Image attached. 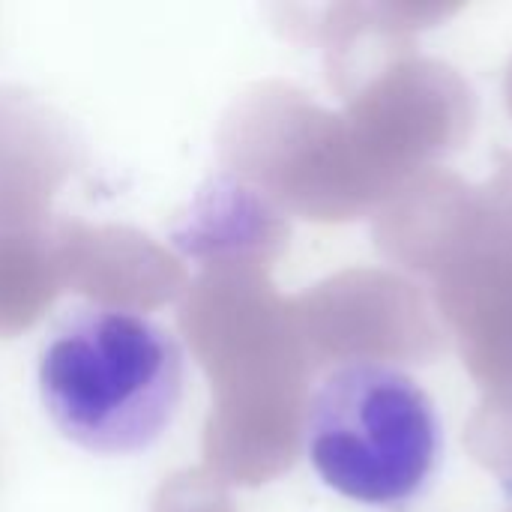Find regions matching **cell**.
Returning <instances> with one entry per match:
<instances>
[{
	"instance_id": "2",
	"label": "cell",
	"mask_w": 512,
	"mask_h": 512,
	"mask_svg": "<svg viewBox=\"0 0 512 512\" xmlns=\"http://www.w3.org/2000/svg\"><path fill=\"white\" fill-rule=\"evenodd\" d=\"M306 453L342 498L396 507L438 459V414L420 384L387 366H336L306 405Z\"/></svg>"
},
{
	"instance_id": "7",
	"label": "cell",
	"mask_w": 512,
	"mask_h": 512,
	"mask_svg": "<svg viewBox=\"0 0 512 512\" xmlns=\"http://www.w3.org/2000/svg\"><path fill=\"white\" fill-rule=\"evenodd\" d=\"M465 447L486 471L512 489V390L489 393L465 426Z\"/></svg>"
},
{
	"instance_id": "5",
	"label": "cell",
	"mask_w": 512,
	"mask_h": 512,
	"mask_svg": "<svg viewBox=\"0 0 512 512\" xmlns=\"http://www.w3.org/2000/svg\"><path fill=\"white\" fill-rule=\"evenodd\" d=\"M429 282L468 375L489 393L512 390V252L468 246Z\"/></svg>"
},
{
	"instance_id": "9",
	"label": "cell",
	"mask_w": 512,
	"mask_h": 512,
	"mask_svg": "<svg viewBox=\"0 0 512 512\" xmlns=\"http://www.w3.org/2000/svg\"><path fill=\"white\" fill-rule=\"evenodd\" d=\"M504 96H507V108H510V114H512V60H510V69H507V78H504Z\"/></svg>"
},
{
	"instance_id": "3",
	"label": "cell",
	"mask_w": 512,
	"mask_h": 512,
	"mask_svg": "<svg viewBox=\"0 0 512 512\" xmlns=\"http://www.w3.org/2000/svg\"><path fill=\"white\" fill-rule=\"evenodd\" d=\"M474 87L444 60L417 48L393 57L351 90V129L375 165L405 186L474 132Z\"/></svg>"
},
{
	"instance_id": "8",
	"label": "cell",
	"mask_w": 512,
	"mask_h": 512,
	"mask_svg": "<svg viewBox=\"0 0 512 512\" xmlns=\"http://www.w3.org/2000/svg\"><path fill=\"white\" fill-rule=\"evenodd\" d=\"M471 246L512 252V150L498 156V168L483 186H474Z\"/></svg>"
},
{
	"instance_id": "6",
	"label": "cell",
	"mask_w": 512,
	"mask_h": 512,
	"mask_svg": "<svg viewBox=\"0 0 512 512\" xmlns=\"http://www.w3.org/2000/svg\"><path fill=\"white\" fill-rule=\"evenodd\" d=\"M474 240V186L453 171L426 168L381 210L375 243L387 261L432 276Z\"/></svg>"
},
{
	"instance_id": "4",
	"label": "cell",
	"mask_w": 512,
	"mask_h": 512,
	"mask_svg": "<svg viewBox=\"0 0 512 512\" xmlns=\"http://www.w3.org/2000/svg\"><path fill=\"white\" fill-rule=\"evenodd\" d=\"M330 357L339 366H426L447 351L432 300L393 270H354L327 294Z\"/></svg>"
},
{
	"instance_id": "1",
	"label": "cell",
	"mask_w": 512,
	"mask_h": 512,
	"mask_svg": "<svg viewBox=\"0 0 512 512\" xmlns=\"http://www.w3.org/2000/svg\"><path fill=\"white\" fill-rule=\"evenodd\" d=\"M36 381L42 408L66 441L93 456H135L174 426L186 354L144 312L78 306L45 339Z\"/></svg>"
}]
</instances>
